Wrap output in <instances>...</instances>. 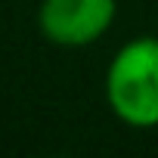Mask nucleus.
<instances>
[{
	"mask_svg": "<svg viewBox=\"0 0 158 158\" xmlns=\"http://www.w3.org/2000/svg\"><path fill=\"white\" fill-rule=\"evenodd\" d=\"M102 93L121 124L158 127V37L143 34L118 47L102 77Z\"/></svg>",
	"mask_w": 158,
	"mask_h": 158,
	"instance_id": "1",
	"label": "nucleus"
},
{
	"mask_svg": "<svg viewBox=\"0 0 158 158\" xmlns=\"http://www.w3.org/2000/svg\"><path fill=\"white\" fill-rule=\"evenodd\" d=\"M118 19V0H40L37 31L47 44L77 50L109 34Z\"/></svg>",
	"mask_w": 158,
	"mask_h": 158,
	"instance_id": "2",
	"label": "nucleus"
}]
</instances>
